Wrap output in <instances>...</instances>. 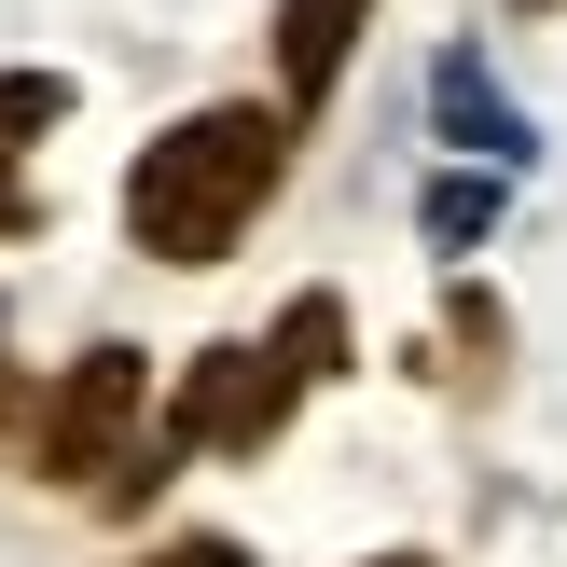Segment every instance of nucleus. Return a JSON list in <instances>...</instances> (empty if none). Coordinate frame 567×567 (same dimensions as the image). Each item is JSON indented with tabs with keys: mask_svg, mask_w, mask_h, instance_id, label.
Segmentation results:
<instances>
[{
	"mask_svg": "<svg viewBox=\"0 0 567 567\" xmlns=\"http://www.w3.org/2000/svg\"><path fill=\"white\" fill-rule=\"evenodd\" d=\"M291 153H305V125L277 97H194L181 125H153L125 153V249L138 264H166V277H208V264H236L249 236H264V208L291 194Z\"/></svg>",
	"mask_w": 567,
	"mask_h": 567,
	"instance_id": "obj_1",
	"label": "nucleus"
},
{
	"mask_svg": "<svg viewBox=\"0 0 567 567\" xmlns=\"http://www.w3.org/2000/svg\"><path fill=\"white\" fill-rule=\"evenodd\" d=\"M291 415H305V388H291V360L264 347V332H208V347L166 374V402H153V430L181 443V457H277L291 443Z\"/></svg>",
	"mask_w": 567,
	"mask_h": 567,
	"instance_id": "obj_2",
	"label": "nucleus"
},
{
	"mask_svg": "<svg viewBox=\"0 0 567 567\" xmlns=\"http://www.w3.org/2000/svg\"><path fill=\"white\" fill-rule=\"evenodd\" d=\"M138 443H153V347H83L70 374H42V443H28V485L97 498Z\"/></svg>",
	"mask_w": 567,
	"mask_h": 567,
	"instance_id": "obj_3",
	"label": "nucleus"
},
{
	"mask_svg": "<svg viewBox=\"0 0 567 567\" xmlns=\"http://www.w3.org/2000/svg\"><path fill=\"white\" fill-rule=\"evenodd\" d=\"M360 28H374V0H277V14H264V55H277V83H264V97L291 111V125H319V111L347 97Z\"/></svg>",
	"mask_w": 567,
	"mask_h": 567,
	"instance_id": "obj_4",
	"label": "nucleus"
},
{
	"mask_svg": "<svg viewBox=\"0 0 567 567\" xmlns=\"http://www.w3.org/2000/svg\"><path fill=\"white\" fill-rule=\"evenodd\" d=\"M70 125V70H0V236H42V194H28V153Z\"/></svg>",
	"mask_w": 567,
	"mask_h": 567,
	"instance_id": "obj_5",
	"label": "nucleus"
},
{
	"mask_svg": "<svg viewBox=\"0 0 567 567\" xmlns=\"http://www.w3.org/2000/svg\"><path fill=\"white\" fill-rule=\"evenodd\" d=\"M264 347L291 360V388H305V402L360 374V319H347V291H332V277H319V291H291V305H277V319H264Z\"/></svg>",
	"mask_w": 567,
	"mask_h": 567,
	"instance_id": "obj_6",
	"label": "nucleus"
},
{
	"mask_svg": "<svg viewBox=\"0 0 567 567\" xmlns=\"http://www.w3.org/2000/svg\"><path fill=\"white\" fill-rule=\"evenodd\" d=\"M443 374H457L471 402H485V388L513 374V305H498L485 277H457V291H443Z\"/></svg>",
	"mask_w": 567,
	"mask_h": 567,
	"instance_id": "obj_7",
	"label": "nucleus"
},
{
	"mask_svg": "<svg viewBox=\"0 0 567 567\" xmlns=\"http://www.w3.org/2000/svg\"><path fill=\"white\" fill-rule=\"evenodd\" d=\"M181 471H194V457H181V443H166V430H153V443H138V457H125V471H111V485H97V498H83V513H111V526H138V513H153V498H166V485H181Z\"/></svg>",
	"mask_w": 567,
	"mask_h": 567,
	"instance_id": "obj_8",
	"label": "nucleus"
},
{
	"mask_svg": "<svg viewBox=\"0 0 567 567\" xmlns=\"http://www.w3.org/2000/svg\"><path fill=\"white\" fill-rule=\"evenodd\" d=\"M28 443H42V374L0 360V471H28Z\"/></svg>",
	"mask_w": 567,
	"mask_h": 567,
	"instance_id": "obj_9",
	"label": "nucleus"
},
{
	"mask_svg": "<svg viewBox=\"0 0 567 567\" xmlns=\"http://www.w3.org/2000/svg\"><path fill=\"white\" fill-rule=\"evenodd\" d=\"M485 221H498V181H443V194H430V236H443V249H471Z\"/></svg>",
	"mask_w": 567,
	"mask_h": 567,
	"instance_id": "obj_10",
	"label": "nucleus"
},
{
	"mask_svg": "<svg viewBox=\"0 0 567 567\" xmlns=\"http://www.w3.org/2000/svg\"><path fill=\"white\" fill-rule=\"evenodd\" d=\"M125 567H249V540H221V526H181V540H138Z\"/></svg>",
	"mask_w": 567,
	"mask_h": 567,
	"instance_id": "obj_11",
	"label": "nucleus"
},
{
	"mask_svg": "<svg viewBox=\"0 0 567 567\" xmlns=\"http://www.w3.org/2000/svg\"><path fill=\"white\" fill-rule=\"evenodd\" d=\"M360 567H443V554H360Z\"/></svg>",
	"mask_w": 567,
	"mask_h": 567,
	"instance_id": "obj_12",
	"label": "nucleus"
},
{
	"mask_svg": "<svg viewBox=\"0 0 567 567\" xmlns=\"http://www.w3.org/2000/svg\"><path fill=\"white\" fill-rule=\"evenodd\" d=\"M513 14H567V0H513Z\"/></svg>",
	"mask_w": 567,
	"mask_h": 567,
	"instance_id": "obj_13",
	"label": "nucleus"
}]
</instances>
